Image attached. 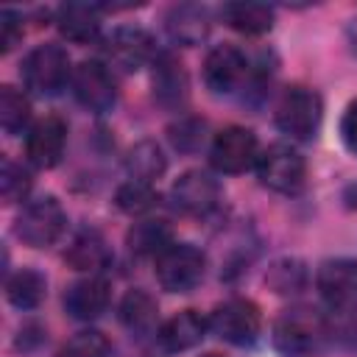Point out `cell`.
<instances>
[{
	"label": "cell",
	"instance_id": "obj_1",
	"mask_svg": "<svg viewBox=\"0 0 357 357\" xmlns=\"http://www.w3.org/2000/svg\"><path fill=\"white\" fill-rule=\"evenodd\" d=\"M329 340L326 315L312 307H287L273 324V346L284 357H310Z\"/></svg>",
	"mask_w": 357,
	"mask_h": 357
},
{
	"label": "cell",
	"instance_id": "obj_2",
	"mask_svg": "<svg viewBox=\"0 0 357 357\" xmlns=\"http://www.w3.org/2000/svg\"><path fill=\"white\" fill-rule=\"evenodd\" d=\"M73 64H70V56L61 45H39L33 47L25 59H22V81L25 86L33 92V95H45V98H53L59 95L70 81H73Z\"/></svg>",
	"mask_w": 357,
	"mask_h": 357
},
{
	"label": "cell",
	"instance_id": "obj_3",
	"mask_svg": "<svg viewBox=\"0 0 357 357\" xmlns=\"http://www.w3.org/2000/svg\"><path fill=\"white\" fill-rule=\"evenodd\" d=\"M324 117V103L315 89L293 84L282 92L276 103V126L293 139H312Z\"/></svg>",
	"mask_w": 357,
	"mask_h": 357
},
{
	"label": "cell",
	"instance_id": "obj_4",
	"mask_svg": "<svg viewBox=\"0 0 357 357\" xmlns=\"http://www.w3.org/2000/svg\"><path fill=\"white\" fill-rule=\"evenodd\" d=\"M206 273V254L192 243H170L156 257V279L167 293H190Z\"/></svg>",
	"mask_w": 357,
	"mask_h": 357
},
{
	"label": "cell",
	"instance_id": "obj_5",
	"mask_svg": "<svg viewBox=\"0 0 357 357\" xmlns=\"http://www.w3.org/2000/svg\"><path fill=\"white\" fill-rule=\"evenodd\" d=\"M67 226V215L53 195H39L28 201L17 215V237L31 248L53 245Z\"/></svg>",
	"mask_w": 357,
	"mask_h": 357
},
{
	"label": "cell",
	"instance_id": "obj_6",
	"mask_svg": "<svg viewBox=\"0 0 357 357\" xmlns=\"http://www.w3.org/2000/svg\"><path fill=\"white\" fill-rule=\"evenodd\" d=\"M257 176L259 181L273 190V192H284V195H293L304 187V178H307V162L304 156L284 145V142H276L271 148H265L257 159Z\"/></svg>",
	"mask_w": 357,
	"mask_h": 357
},
{
	"label": "cell",
	"instance_id": "obj_7",
	"mask_svg": "<svg viewBox=\"0 0 357 357\" xmlns=\"http://www.w3.org/2000/svg\"><path fill=\"white\" fill-rule=\"evenodd\" d=\"M70 86H73L75 100H78L86 112H92V114L109 112V109L114 106V100H117V81H114L112 70H109L103 61H98V59L81 61V64L73 70Z\"/></svg>",
	"mask_w": 357,
	"mask_h": 357
},
{
	"label": "cell",
	"instance_id": "obj_8",
	"mask_svg": "<svg viewBox=\"0 0 357 357\" xmlns=\"http://www.w3.org/2000/svg\"><path fill=\"white\" fill-rule=\"evenodd\" d=\"M212 332L231 346H251L262 329L259 307L248 298H229L215 307L209 318Z\"/></svg>",
	"mask_w": 357,
	"mask_h": 357
},
{
	"label": "cell",
	"instance_id": "obj_9",
	"mask_svg": "<svg viewBox=\"0 0 357 357\" xmlns=\"http://www.w3.org/2000/svg\"><path fill=\"white\" fill-rule=\"evenodd\" d=\"M204 81L215 95H234L251 81V61L234 45H218L204 59Z\"/></svg>",
	"mask_w": 357,
	"mask_h": 357
},
{
	"label": "cell",
	"instance_id": "obj_10",
	"mask_svg": "<svg viewBox=\"0 0 357 357\" xmlns=\"http://www.w3.org/2000/svg\"><path fill=\"white\" fill-rule=\"evenodd\" d=\"M212 165L220 173H243L259 159V142L251 128L243 126H226L223 131L215 134L212 148H209Z\"/></svg>",
	"mask_w": 357,
	"mask_h": 357
},
{
	"label": "cell",
	"instance_id": "obj_11",
	"mask_svg": "<svg viewBox=\"0 0 357 357\" xmlns=\"http://www.w3.org/2000/svg\"><path fill=\"white\" fill-rule=\"evenodd\" d=\"M315 284L332 312L357 310V259H326L318 268Z\"/></svg>",
	"mask_w": 357,
	"mask_h": 357
},
{
	"label": "cell",
	"instance_id": "obj_12",
	"mask_svg": "<svg viewBox=\"0 0 357 357\" xmlns=\"http://www.w3.org/2000/svg\"><path fill=\"white\" fill-rule=\"evenodd\" d=\"M170 198H173L176 209H181L184 215L204 218V215L218 209L220 184L206 170H187L176 178V184L170 190Z\"/></svg>",
	"mask_w": 357,
	"mask_h": 357
},
{
	"label": "cell",
	"instance_id": "obj_13",
	"mask_svg": "<svg viewBox=\"0 0 357 357\" xmlns=\"http://www.w3.org/2000/svg\"><path fill=\"white\" fill-rule=\"evenodd\" d=\"M106 56L114 67L131 73V70L145 67L151 59H156V45L148 31L137 25H123L106 36Z\"/></svg>",
	"mask_w": 357,
	"mask_h": 357
},
{
	"label": "cell",
	"instance_id": "obj_14",
	"mask_svg": "<svg viewBox=\"0 0 357 357\" xmlns=\"http://www.w3.org/2000/svg\"><path fill=\"white\" fill-rule=\"evenodd\" d=\"M67 145V123L59 114H47L28 128L25 153L36 167H56L64 156Z\"/></svg>",
	"mask_w": 357,
	"mask_h": 357
},
{
	"label": "cell",
	"instance_id": "obj_15",
	"mask_svg": "<svg viewBox=\"0 0 357 357\" xmlns=\"http://www.w3.org/2000/svg\"><path fill=\"white\" fill-rule=\"evenodd\" d=\"M212 17L206 6L198 3H178L165 17V31L176 45H201L209 36Z\"/></svg>",
	"mask_w": 357,
	"mask_h": 357
},
{
	"label": "cell",
	"instance_id": "obj_16",
	"mask_svg": "<svg viewBox=\"0 0 357 357\" xmlns=\"http://www.w3.org/2000/svg\"><path fill=\"white\" fill-rule=\"evenodd\" d=\"M109 282L103 276H84L78 282H73L64 293V310L75 318V321H92L98 318L106 307H109Z\"/></svg>",
	"mask_w": 357,
	"mask_h": 357
},
{
	"label": "cell",
	"instance_id": "obj_17",
	"mask_svg": "<svg viewBox=\"0 0 357 357\" xmlns=\"http://www.w3.org/2000/svg\"><path fill=\"white\" fill-rule=\"evenodd\" d=\"M56 25L67 42L89 45L100 36V8L92 3H64L56 11Z\"/></svg>",
	"mask_w": 357,
	"mask_h": 357
},
{
	"label": "cell",
	"instance_id": "obj_18",
	"mask_svg": "<svg viewBox=\"0 0 357 357\" xmlns=\"http://www.w3.org/2000/svg\"><path fill=\"white\" fill-rule=\"evenodd\" d=\"M64 259L75 271L95 273V271H100V268L109 265L112 251H109V243L103 240V234L98 229H78L70 237L67 248H64Z\"/></svg>",
	"mask_w": 357,
	"mask_h": 357
},
{
	"label": "cell",
	"instance_id": "obj_19",
	"mask_svg": "<svg viewBox=\"0 0 357 357\" xmlns=\"http://www.w3.org/2000/svg\"><path fill=\"white\" fill-rule=\"evenodd\" d=\"M153 98L165 106V109H181L187 100V73L181 67V61H176L173 56L162 53L153 59Z\"/></svg>",
	"mask_w": 357,
	"mask_h": 357
},
{
	"label": "cell",
	"instance_id": "obj_20",
	"mask_svg": "<svg viewBox=\"0 0 357 357\" xmlns=\"http://www.w3.org/2000/svg\"><path fill=\"white\" fill-rule=\"evenodd\" d=\"M204 335H206V321L198 310H181L156 329V337L167 351H187L198 346Z\"/></svg>",
	"mask_w": 357,
	"mask_h": 357
},
{
	"label": "cell",
	"instance_id": "obj_21",
	"mask_svg": "<svg viewBox=\"0 0 357 357\" xmlns=\"http://www.w3.org/2000/svg\"><path fill=\"white\" fill-rule=\"evenodd\" d=\"M220 14H223L229 28H234L245 36H259V33H268L273 28V8L265 3L237 0V3H226Z\"/></svg>",
	"mask_w": 357,
	"mask_h": 357
},
{
	"label": "cell",
	"instance_id": "obj_22",
	"mask_svg": "<svg viewBox=\"0 0 357 357\" xmlns=\"http://www.w3.org/2000/svg\"><path fill=\"white\" fill-rule=\"evenodd\" d=\"M120 321L134 335H151L159 321V307H156L153 296L145 293L142 287L128 290L120 301Z\"/></svg>",
	"mask_w": 357,
	"mask_h": 357
},
{
	"label": "cell",
	"instance_id": "obj_23",
	"mask_svg": "<svg viewBox=\"0 0 357 357\" xmlns=\"http://www.w3.org/2000/svg\"><path fill=\"white\" fill-rule=\"evenodd\" d=\"M170 243H173V231L159 218L156 220L153 218H145V220L134 223L131 231H128V248L137 257H153L156 259Z\"/></svg>",
	"mask_w": 357,
	"mask_h": 357
},
{
	"label": "cell",
	"instance_id": "obj_24",
	"mask_svg": "<svg viewBox=\"0 0 357 357\" xmlns=\"http://www.w3.org/2000/svg\"><path fill=\"white\" fill-rule=\"evenodd\" d=\"M6 296L17 310H33L42 304V298L47 296V282L39 271L33 268H20L17 273L8 276L6 282Z\"/></svg>",
	"mask_w": 357,
	"mask_h": 357
},
{
	"label": "cell",
	"instance_id": "obj_25",
	"mask_svg": "<svg viewBox=\"0 0 357 357\" xmlns=\"http://www.w3.org/2000/svg\"><path fill=\"white\" fill-rule=\"evenodd\" d=\"M165 167H167L165 153H162V148H159L156 142H151V139L137 142V145L128 151V156H126V170H128V176L137 178V181L153 184V181L165 173Z\"/></svg>",
	"mask_w": 357,
	"mask_h": 357
},
{
	"label": "cell",
	"instance_id": "obj_26",
	"mask_svg": "<svg viewBox=\"0 0 357 357\" xmlns=\"http://www.w3.org/2000/svg\"><path fill=\"white\" fill-rule=\"evenodd\" d=\"M31 120V100L14 89V86H0V126L8 137L20 134Z\"/></svg>",
	"mask_w": 357,
	"mask_h": 357
},
{
	"label": "cell",
	"instance_id": "obj_27",
	"mask_svg": "<svg viewBox=\"0 0 357 357\" xmlns=\"http://www.w3.org/2000/svg\"><path fill=\"white\" fill-rule=\"evenodd\" d=\"M265 282H268V287H273L276 293L290 296V293L304 290V284H307V271H304V265H301L298 259L284 257V259H276V262L268 268Z\"/></svg>",
	"mask_w": 357,
	"mask_h": 357
},
{
	"label": "cell",
	"instance_id": "obj_28",
	"mask_svg": "<svg viewBox=\"0 0 357 357\" xmlns=\"http://www.w3.org/2000/svg\"><path fill=\"white\" fill-rule=\"evenodd\" d=\"M114 204H117V209L126 212V215H142V212H148V209L156 204L153 184L128 178L126 184L117 187V192H114Z\"/></svg>",
	"mask_w": 357,
	"mask_h": 357
},
{
	"label": "cell",
	"instance_id": "obj_29",
	"mask_svg": "<svg viewBox=\"0 0 357 357\" xmlns=\"http://www.w3.org/2000/svg\"><path fill=\"white\" fill-rule=\"evenodd\" d=\"M109 354H112V343L98 329H84L73 335L59 351V357H109Z\"/></svg>",
	"mask_w": 357,
	"mask_h": 357
},
{
	"label": "cell",
	"instance_id": "obj_30",
	"mask_svg": "<svg viewBox=\"0 0 357 357\" xmlns=\"http://www.w3.org/2000/svg\"><path fill=\"white\" fill-rule=\"evenodd\" d=\"M31 192V176L22 165L3 159V170H0V195L6 204H20L25 201Z\"/></svg>",
	"mask_w": 357,
	"mask_h": 357
},
{
	"label": "cell",
	"instance_id": "obj_31",
	"mask_svg": "<svg viewBox=\"0 0 357 357\" xmlns=\"http://www.w3.org/2000/svg\"><path fill=\"white\" fill-rule=\"evenodd\" d=\"M170 142L190 153L195 148H201L204 142V120H195V117H178V123L170 126Z\"/></svg>",
	"mask_w": 357,
	"mask_h": 357
},
{
	"label": "cell",
	"instance_id": "obj_32",
	"mask_svg": "<svg viewBox=\"0 0 357 357\" xmlns=\"http://www.w3.org/2000/svg\"><path fill=\"white\" fill-rule=\"evenodd\" d=\"M22 36V17L11 8H3L0 11V50L8 53Z\"/></svg>",
	"mask_w": 357,
	"mask_h": 357
},
{
	"label": "cell",
	"instance_id": "obj_33",
	"mask_svg": "<svg viewBox=\"0 0 357 357\" xmlns=\"http://www.w3.org/2000/svg\"><path fill=\"white\" fill-rule=\"evenodd\" d=\"M340 137L351 153H357V100H351L340 120Z\"/></svg>",
	"mask_w": 357,
	"mask_h": 357
},
{
	"label": "cell",
	"instance_id": "obj_34",
	"mask_svg": "<svg viewBox=\"0 0 357 357\" xmlns=\"http://www.w3.org/2000/svg\"><path fill=\"white\" fill-rule=\"evenodd\" d=\"M346 39H349V47L357 53V17L349 22V28H346Z\"/></svg>",
	"mask_w": 357,
	"mask_h": 357
},
{
	"label": "cell",
	"instance_id": "obj_35",
	"mask_svg": "<svg viewBox=\"0 0 357 357\" xmlns=\"http://www.w3.org/2000/svg\"><path fill=\"white\" fill-rule=\"evenodd\" d=\"M204 357H223V354H215V351H209V354H204Z\"/></svg>",
	"mask_w": 357,
	"mask_h": 357
}]
</instances>
